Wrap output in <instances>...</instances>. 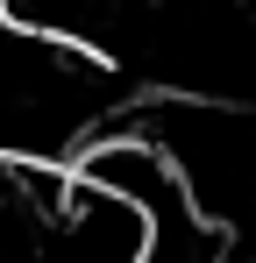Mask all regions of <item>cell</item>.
I'll list each match as a JSON object with an SVG mask.
<instances>
[{
	"instance_id": "obj_1",
	"label": "cell",
	"mask_w": 256,
	"mask_h": 263,
	"mask_svg": "<svg viewBox=\"0 0 256 263\" xmlns=\"http://www.w3.org/2000/svg\"><path fill=\"white\" fill-rule=\"evenodd\" d=\"M107 128H128L171 164L185 214L213 235L221 256L256 263V107L164 92L142 100L135 114H114Z\"/></svg>"
},
{
	"instance_id": "obj_2",
	"label": "cell",
	"mask_w": 256,
	"mask_h": 263,
	"mask_svg": "<svg viewBox=\"0 0 256 263\" xmlns=\"http://www.w3.org/2000/svg\"><path fill=\"white\" fill-rule=\"evenodd\" d=\"M114 121V64L0 14V164H71Z\"/></svg>"
}]
</instances>
